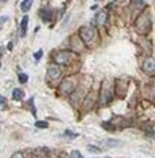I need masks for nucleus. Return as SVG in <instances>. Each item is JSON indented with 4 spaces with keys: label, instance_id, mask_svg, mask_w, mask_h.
<instances>
[{
    "label": "nucleus",
    "instance_id": "9d476101",
    "mask_svg": "<svg viewBox=\"0 0 155 158\" xmlns=\"http://www.w3.org/2000/svg\"><path fill=\"white\" fill-rule=\"evenodd\" d=\"M20 7H22V11L27 12L28 10L32 7V0H23V2L20 3Z\"/></svg>",
    "mask_w": 155,
    "mask_h": 158
},
{
    "label": "nucleus",
    "instance_id": "f3484780",
    "mask_svg": "<svg viewBox=\"0 0 155 158\" xmlns=\"http://www.w3.org/2000/svg\"><path fill=\"white\" fill-rule=\"evenodd\" d=\"M11 158H24V156L20 152H16V153L12 154V157H11Z\"/></svg>",
    "mask_w": 155,
    "mask_h": 158
},
{
    "label": "nucleus",
    "instance_id": "2eb2a0df",
    "mask_svg": "<svg viewBox=\"0 0 155 158\" xmlns=\"http://www.w3.org/2000/svg\"><path fill=\"white\" fill-rule=\"evenodd\" d=\"M88 149H89V152H92V153H100V152H101V150H100V147L92 146V145H89V146H88Z\"/></svg>",
    "mask_w": 155,
    "mask_h": 158
},
{
    "label": "nucleus",
    "instance_id": "1a4fd4ad",
    "mask_svg": "<svg viewBox=\"0 0 155 158\" xmlns=\"http://www.w3.org/2000/svg\"><path fill=\"white\" fill-rule=\"evenodd\" d=\"M23 96H24V91H23V89L15 88L12 91V99L14 100H20V99H23Z\"/></svg>",
    "mask_w": 155,
    "mask_h": 158
},
{
    "label": "nucleus",
    "instance_id": "7ed1b4c3",
    "mask_svg": "<svg viewBox=\"0 0 155 158\" xmlns=\"http://www.w3.org/2000/svg\"><path fill=\"white\" fill-rule=\"evenodd\" d=\"M47 76H49L50 80H57V78L61 76V70H59V68L57 66V65L49 66V69H47Z\"/></svg>",
    "mask_w": 155,
    "mask_h": 158
},
{
    "label": "nucleus",
    "instance_id": "0eeeda50",
    "mask_svg": "<svg viewBox=\"0 0 155 158\" xmlns=\"http://www.w3.org/2000/svg\"><path fill=\"white\" fill-rule=\"evenodd\" d=\"M41 16H42V20L50 22V20H51V16H53V11L49 10V8H42L41 10Z\"/></svg>",
    "mask_w": 155,
    "mask_h": 158
},
{
    "label": "nucleus",
    "instance_id": "9b49d317",
    "mask_svg": "<svg viewBox=\"0 0 155 158\" xmlns=\"http://www.w3.org/2000/svg\"><path fill=\"white\" fill-rule=\"evenodd\" d=\"M119 145H120V142L116 141V139H107V141H104V146L105 147H113Z\"/></svg>",
    "mask_w": 155,
    "mask_h": 158
},
{
    "label": "nucleus",
    "instance_id": "dca6fc26",
    "mask_svg": "<svg viewBox=\"0 0 155 158\" xmlns=\"http://www.w3.org/2000/svg\"><path fill=\"white\" fill-rule=\"evenodd\" d=\"M42 56H43V50H42V49H41V50H38V52L34 54V57H35V60H37V61H38V60H41V57H42Z\"/></svg>",
    "mask_w": 155,
    "mask_h": 158
},
{
    "label": "nucleus",
    "instance_id": "6e6552de",
    "mask_svg": "<svg viewBox=\"0 0 155 158\" xmlns=\"http://www.w3.org/2000/svg\"><path fill=\"white\" fill-rule=\"evenodd\" d=\"M27 24H28V16H23L20 22V37H24L27 31Z\"/></svg>",
    "mask_w": 155,
    "mask_h": 158
},
{
    "label": "nucleus",
    "instance_id": "ddd939ff",
    "mask_svg": "<svg viewBox=\"0 0 155 158\" xmlns=\"http://www.w3.org/2000/svg\"><path fill=\"white\" fill-rule=\"evenodd\" d=\"M70 156H71V158H84L82 157V154L80 153V150H73Z\"/></svg>",
    "mask_w": 155,
    "mask_h": 158
},
{
    "label": "nucleus",
    "instance_id": "20e7f679",
    "mask_svg": "<svg viewBox=\"0 0 155 158\" xmlns=\"http://www.w3.org/2000/svg\"><path fill=\"white\" fill-rule=\"evenodd\" d=\"M59 89H61V92H63V93H66V95H67V93H70L74 89V85H73V82H71V81L65 80L62 84H61Z\"/></svg>",
    "mask_w": 155,
    "mask_h": 158
},
{
    "label": "nucleus",
    "instance_id": "f03ea898",
    "mask_svg": "<svg viewBox=\"0 0 155 158\" xmlns=\"http://www.w3.org/2000/svg\"><path fill=\"white\" fill-rule=\"evenodd\" d=\"M54 61L57 64H59V65H66L70 61V54L67 52H59L54 56Z\"/></svg>",
    "mask_w": 155,
    "mask_h": 158
},
{
    "label": "nucleus",
    "instance_id": "4468645a",
    "mask_svg": "<svg viewBox=\"0 0 155 158\" xmlns=\"http://www.w3.org/2000/svg\"><path fill=\"white\" fill-rule=\"evenodd\" d=\"M27 80H28V76H27L26 73H20V74H19V81L22 82V84L27 82Z\"/></svg>",
    "mask_w": 155,
    "mask_h": 158
},
{
    "label": "nucleus",
    "instance_id": "423d86ee",
    "mask_svg": "<svg viewBox=\"0 0 155 158\" xmlns=\"http://www.w3.org/2000/svg\"><path fill=\"white\" fill-rule=\"evenodd\" d=\"M154 68H155V65H154V60L153 58H147L145 62H143V70L149 72V73H150V72L153 73Z\"/></svg>",
    "mask_w": 155,
    "mask_h": 158
},
{
    "label": "nucleus",
    "instance_id": "f8f14e48",
    "mask_svg": "<svg viewBox=\"0 0 155 158\" xmlns=\"http://www.w3.org/2000/svg\"><path fill=\"white\" fill-rule=\"evenodd\" d=\"M35 127H38V128H47L49 127V123L47 122H42V120H39L35 123Z\"/></svg>",
    "mask_w": 155,
    "mask_h": 158
},
{
    "label": "nucleus",
    "instance_id": "6ab92c4d",
    "mask_svg": "<svg viewBox=\"0 0 155 158\" xmlns=\"http://www.w3.org/2000/svg\"><path fill=\"white\" fill-rule=\"evenodd\" d=\"M0 68H2V64H0Z\"/></svg>",
    "mask_w": 155,
    "mask_h": 158
},
{
    "label": "nucleus",
    "instance_id": "f257e3e1",
    "mask_svg": "<svg viewBox=\"0 0 155 158\" xmlns=\"http://www.w3.org/2000/svg\"><path fill=\"white\" fill-rule=\"evenodd\" d=\"M80 37L84 42H89L92 41V38L95 37V28L89 27V26H85V27H81L80 30Z\"/></svg>",
    "mask_w": 155,
    "mask_h": 158
},
{
    "label": "nucleus",
    "instance_id": "a211bd4d",
    "mask_svg": "<svg viewBox=\"0 0 155 158\" xmlns=\"http://www.w3.org/2000/svg\"><path fill=\"white\" fill-rule=\"evenodd\" d=\"M6 103H7V99L3 98V96H0V107H2V106H6Z\"/></svg>",
    "mask_w": 155,
    "mask_h": 158
},
{
    "label": "nucleus",
    "instance_id": "39448f33",
    "mask_svg": "<svg viewBox=\"0 0 155 158\" xmlns=\"http://www.w3.org/2000/svg\"><path fill=\"white\" fill-rule=\"evenodd\" d=\"M96 24H99V26H103L104 23L107 22V12L105 11H99L96 14Z\"/></svg>",
    "mask_w": 155,
    "mask_h": 158
}]
</instances>
